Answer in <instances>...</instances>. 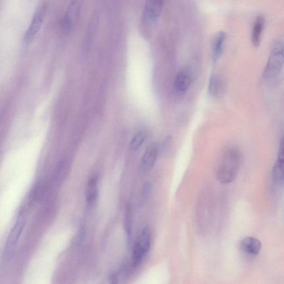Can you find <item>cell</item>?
Listing matches in <instances>:
<instances>
[{"mask_svg":"<svg viewBox=\"0 0 284 284\" xmlns=\"http://www.w3.org/2000/svg\"><path fill=\"white\" fill-rule=\"evenodd\" d=\"M240 159V153L236 148L229 149L226 152L217 174L220 183L227 184L234 181L238 173Z\"/></svg>","mask_w":284,"mask_h":284,"instance_id":"obj_1","label":"cell"},{"mask_svg":"<svg viewBox=\"0 0 284 284\" xmlns=\"http://www.w3.org/2000/svg\"><path fill=\"white\" fill-rule=\"evenodd\" d=\"M284 66V43L277 42L272 46L263 73V79L269 81L280 74Z\"/></svg>","mask_w":284,"mask_h":284,"instance_id":"obj_2","label":"cell"},{"mask_svg":"<svg viewBox=\"0 0 284 284\" xmlns=\"http://www.w3.org/2000/svg\"><path fill=\"white\" fill-rule=\"evenodd\" d=\"M151 232L149 228L146 227L141 231L134 246L131 260L133 267L139 266L144 261L151 248Z\"/></svg>","mask_w":284,"mask_h":284,"instance_id":"obj_3","label":"cell"},{"mask_svg":"<svg viewBox=\"0 0 284 284\" xmlns=\"http://www.w3.org/2000/svg\"><path fill=\"white\" fill-rule=\"evenodd\" d=\"M25 220L23 216L19 217L15 226L11 231L7 240L6 247L4 252V258L9 260L12 255L16 245L19 241L22 232L25 227Z\"/></svg>","mask_w":284,"mask_h":284,"instance_id":"obj_4","label":"cell"},{"mask_svg":"<svg viewBox=\"0 0 284 284\" xmlns=\"http://www.w3.org/2000/svg\"><path fill=\"white\" fill-rule=\"evenodd\" d=\"M47 9V5L44 3L37 10L25 35L24 40L26 43H30L34 40L39 32L45 18Z\"/></svg>","mask_w":284,"mask_h":284,"instance_id":"obj_5","label":"cell"},{"mask_svg":"<svg viewBox=\"0 0 284 284\" xmlns=\"http://www.w3.org/2000/svg\"><path fill=\"white\" fill-rule=\"evenodd\" d=\"M164 0H147L145 5L144 18L146 23H156L161 14Z\"/></svg>","mask_w":284,"mask_h":284,"instance_id":"obj_6","label":"cell"},{"mask_svg":"<svg viewBox=\"0 0 284 284\" xmlns=\"http://www.w3.org/2000/svg\"><path fill=\"white\" fill-rule=\"evenodd\" d=\"M273 179L278 183L284 181V136L280 139L276 162L272 168Z\"/></svg>","mask_w":284,"mask_h":284,"instance_id":"obj_7","label":"cell"},{"mask_svg":"<svg viewBox=\"0 0 284 284\" xmlns=\"http://www.w3.org/2000/svg\"><path fill=\"white\" fill-rule=\"evenodd\" d=\"M265 24V19L263 15H259L256 16L254 22L252 36H251V40L255 48H258L260 45Z\"/></svg>","mask_w":284,"mask_h":284,"instance_id":"obj_8","label":"cell"},{"mask_svg":"<svg viewBox=\"0 0 284 284\" xmlns=\"http://www.w3.org/2000/svg\"><path fill=\"white\" fill-rule=\"evenodd\" d=\"M240 249L243 252L250 255H257L261 249L259 240L254 237H247L243 239L240 244Z\"/></svg>","mask_w":284,"mask_h":284,"instance_id":"obj_9","label":"cell"},{"mask_svg":"<svg viewBox=\"0 0 284 284\" xmlns=\"http://www.w3.org/2000/svg\"><path fill=\"white\" fill-rule=\"evenodd\" d=\"M158 150L155 145L148 147L141 160V166L145 170H150L154 166L158 156Z\"/></svg>","mask_w":284,"mask_h":284,"instance_id":"obj_10","label":"cell"},{"mask_svg":"<svg viewBox=\"0 0 284 284\" xmlns=\"http://www.w3.org/2000/svg\"><path fill=\"white\" fill-rule=\"evenodd\" d=\"M192 76L188 70H183L179 72L175 79L174 87L176 90L181 93L187 91L192 83Z\"/></svg>","mask_w":284,"mask_h":284,"instance_id":"obj_11","label":"cell"},{"mask_svg":"<svg viewBox=\"0 0 284 284\" xmlns=\"http://www.w3.org/2000/svg\"><path fill=\"white\" fill-rule=\"evenodd\" d=\"M227 37L226 33L224 31L217 33L215 37L214 42H213L212 53L213 58H214L215 61H217L222 56Z\"/></svg>","mask_w":284,"mask_h":284,"instance_id":"obj_12","label":"cell"},{"mask_svg":"<svg viewBox=\"0 0 284 284\" xmlns=\"http://www.w3.org/2000/svg\"><path fill=\"white\" fill-rule=\"evenodd\" d=\"M81 0H71L68 12L65 19L66 29L70 30L78 18Z\"/></svg>","mask_w":284,"mask_h":284,"instance_id":"obj_13","label":"cell"},{"mask_svg":"<svg viewBox=\"0 0 284 284\" xmlns=\"http://www.w3.org/2000/svg\"><path fill=\"white\" fill-rule=\"evenodd\" d=\"M98 189L97 180L95 178L90 179L86 188V199L87 204L93 205L95 204L98 196Z\"/></svg>","mask_w":284,"mask_h":284,"instance_id":"obj_14","label":"cell"},{"mask_svg":"<svg viewBox=\"0 0 284 284\" xmlns=\"http://www.w3.org/2000/svg\"><path fill=\"white\" fill-rule=\"evenodd\" d=\"M224 85L222 79L217 75H212L210 78L208 90L210 95L215 97H220L223 92Z\"/></svg>","mask_w":284,"mask_h":284,"instance_id":"obj_15","label":"cell"},{"mask_svg":"<svg viewBox=\"0 0 284 284\" xmlns=\"http://www.w3.org/2000/svg\"><path fill=\"white\" fill-rule=\"evenodd\" d=\"M133 213L132 207L127 204L124 213V226L128 237H131L132 232Z\"/></svg>","mask_w":284,"mask_h":284,"instance_id":"obj_16","label":"cell"},{"mask_svg":"<svg viewBox=\"0 0 284 284\" xmlns=\"http://www.w3.org/2000/svg\"><path fill=\"white\" fill-rule=\"evenodd\" d=\"M146 134L145 132L140 131V132L136 133L131 140L129 148L131 150L135 151L138 150L144 144L146 139Z\"/></svg>","mask_w":284,"mask_h":284,"instance_id":"obj_17","label":"cell"},{"mask_svg":"<svg viewBox=\"0 0 284 284\" xmlns=\"http://www.w3.org/2000/svg\"><path fill=\"white\" fill-rule=\"evenodd\" d=\"M44 185L42 184H39L37 185L34 189V193H33L35 200H39L41 198L43 194V191H44Z\"/></svg>","mask_w":284,"mask_h":284,"instance_id":"obj_18","label":"cell"},{"mask_svg":"<svg viewBox=\"0 0 284 284\" xmlns=\"http://www.w3.org/2000/svg\"><path fill=\"white\" fill-rule=\"evenodd\" d=\"M151 189L152 184L150 182H147L144 184L141 190V195L145 199L148 196L151 192Z\"/></svg>","mask_w":284,"mask_h":284,"instance_id":"obj_19","label":"cell"}]
</instances>
